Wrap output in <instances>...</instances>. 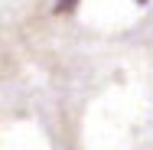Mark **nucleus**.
<instances>
[{"label":"nucleus","instance_id":"obj_1","mask_svg":"<svg viewBox=\"0 0 153 150\" xmlns=\"http://www.w3.org/2000/svg\"><path fill=\"white\" fill-rule=\"evenodd\" d=\"M72 10H75V0H62L56 7V13H72Z\"/></svg>","mask_w":153,"mask_h":150},{"label":"nucleus","instance_id":"obj_2","mask_svg":"<svg viewBox=\"0 0 153 150\" xmlns=\"http://www.w3.org/2000/svg\"><path fill=\"white\" fill-rule=\"evenodd\" d=\"M140 3H143V0H140Z\"/></svg>","mask_w":153,"mask_h":150}]
</instances>
